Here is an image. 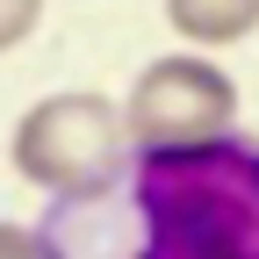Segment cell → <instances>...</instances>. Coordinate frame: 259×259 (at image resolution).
<instances>
[{
  "label": "cell",
  "mask_w": 259,
  "mask_h": 259,
  "mask_svg": "<svg viewBox=\"0 0 259 259\" xmlns=\"http://www.w3.org/2000/svg\"><path fill=\"white\" fill-rule=\"evenodd\" d=\"M130 245L115 259H259V144L223 130L209 144L122 158Z\"/></svg>",
  "instance_id": "6da1fadb"
},
{
  "label": "cell",
  "mask_w": 259,
  "mask_h": 259,
  "mask_svg": "<svg viewBox=\"0 0 259 259\" xmlns=\"http://www.w3.org/2000/svg\"><path fill=\"white\" fill-rule=\"evenodd\" d=\"M122 158H130L122 108L108 94H94V87L44 94V101L15 122V173L29 187L58 194V202H87V194L115 187Z\"/></svg>",
  "instance_id": "7a4b0ae2"
},
{
  "label": "cell",
  "mask_w": 259,
  "mask_h": 259,
  "mask_svg": "<svg viewBox=\"0 0 259 259\" xmlns=\"http://www.w3.org/2000/svg\"><path fill=\"white\" fill-rule=\"evenodd\" d=\"M130 151H173V144H209L238 130V87L209 58H151L122 101Z\"/></svg>",
  "instance_id": "3957f363"
},
{
  "label": "cell",
  "mask_w": 259,
  "mask_h": 259,
  "mask_svg": "<svg viewBox=\"0 0 259 259\" xmlns=\"http://www.w3.org/2000/svg\"><path fill=\"white\" fill-rule=\"evenodd\" d=\"M166 22L187 44L223 51V44H245L259 29V0H166Z\"/></svg>",
  "instance_id": "277c9868"
},
{
  "label": "cell",
  "mask_w": 259,
  "mask_h": 259,
  "mask_svg": "<svg viewBox=\"0 0 259 259\" xmlns=\"http://www.w3.org/2000/svg\"><path fill=\"white\" fill-rule=\"evenodd\" d=\"M36 22H44V0H0V51H15L36 36Z\"/></svg>",
  "instance_id": "5b68a950"
},
{
  "label": "cell",
  "mask_w": 259,
  "mask_h": 259,
  "mask_svg": "<svg viewBox=\"0 0 259 259\" xmlns=\"http://www.w3.org/2000/svg\"><path fill=\"white\" fill-rule=\"evenodd\" d=\"M0 259H65L44 231H22V223H0Z\"/></svg>",
  "instance_id": "8992f818"
}]
</instances>
